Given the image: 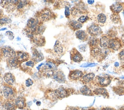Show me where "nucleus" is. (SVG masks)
Wrapping results in <instances>:
<instances>
[{
	"mask_svg": "<svg viewBox=\"0 0 124 110\" xmlns=\"http://www.w3.org/2000/svg\"><path fill=\"white\" fill-rule=\"evenodd\" d=\"M56 65L52 62H47L44 63H42L38 67V70L44 76L50 77L53 76L54 71L56 70Z\"/></svg>",
	"mask_w": 124,
	"mask_h": 110,
	"instance_id": "nucleus-1",
	"label": "nucleus"
},
{
	"mask_svg": "<svg viewBox=\"0 0 124 110\" xmlns=\"http://www.w3.org/2000/svg\"><path fill=\"white\" fill-rule=\"evenodd\" d=\"M39 25V21L37 18H31L28 20L26 31L29 34H31L30 37L33 35L32 33L36 32Z\"/></svg>",
	"mask_w": 124,
	"mask_h": 110,
	"instance_id": "nucleus-2",
	"label": "nucleus"
},
{
	"mask_svg": "<svg viewBox=\"0 0 124 110\" xmlns=\"http://www.w3.org/2000/svg\"><path fill=\"white\" fill-rule=\"evenodd\" d=\"M91 53L92 55L96 59H99L101 60L102 58H104V57L107 55L108 49H107V48H104L103 50H102L100 48L97 47L92 48Z\"/></svg>",
	"mask_w": 124,
	"mask_h": 110,
	"instance_id": "nucleus-3",
	"label": "nucleus"
},
{
	"mask_svg": "<svg viewBox=\"0 0 124 110\" xmlns=\"http://www.w3.org/2000/svg\"><path fill=\"white\" fill-rule=\"evenodd\" d=\"M18 2V0H1L0 5L10 12L16 9Z\"/></svg>",
	"mask_w": 124,
	"mask_h": 110,
	"instance_id": "nucleus-4",
	"label": "nucleus"
},
{
	"mask_svg": "<svg viewBox=\"0 0 124 110\" xmlns=\"http://www.w3.org/2000/svg\"><path fill=\"white\" fill-rule=\"evenodd\" d=\"M96 83L100 86L106 87L111 82V78L109 76H97L95 78Z\"/></svg>",
	"mask_w": 124,
	"mask_h": 110,
	"instance_id": "nucleus-5",
	"label": "nucleus"
},
{
	"mask_svg": "<svg viewBox=\"0 0 124 110\" xmlns=\"http://www.w3.org/2000/svg\"><path fill=\"white\" fill-rule=\"evenodd\" d=\"M3 94L4 97L9 100L14 98L15 93L14 89L8 85H5L3 88Z\"/></svg>",
	"mask_w": 124,
	"mask_h": 110,
	"instance_id": "nucleus-6",
	"label": "nucleus"
},
{
	"mask_svg": "<svg viewBox=\"0 0 124 110\" xmlns=\"http://www.w3.org/2000/svg\"><path fill=\"white\" fill-rule=\"evenodd\" d=\"M87 31L93 37L99 35L102 32L101 28L96 24H93L87 28Z\"/></svg>",
	"mask_w": 124,
	"mask_h": 110,
	"instance_id": "nucleus-7",
	"label": "nucleus"
},
{
	"mask_svg": "<svg viewBox=\"0 0 124 110\" xmlns=\"http://www.w3.org/2000/svg\"><path fill=\"white\" fill-rule=\"evenodd\" d=\"M53 15V13L49 9L45 8L40 12V17L42 20L47 21L52 18Z\"/></svg>",
	"mask_w": 124,
	"mask_h": 110,
	"instance_id": "nucleus-8",
	"label": "nucleus"
},
{
	"mask_svg": "<svg viewBox=\"0 0 124 110\" xmlns=\"http://www.w3.org/2000/svg\"><path fill=\"white\" fill-rule=\"evenodd\" d=\"M2 54L4 57L10 58L16 56V52L11 47H4L1 49Z\"/></svg>",
	"mask_w": 124,
	"mask_h": 110,
	"instance_id": "nucleus-9",
	"label": "nucleus"
},
{
	"mask_svg": "<svg viewBox=\"0 0 124 110\" xmlns=\"http://www.w3.org/2000/svg\"><path fill=\"white\" fill-rule=\"evenodd\" d=\"M121 42L118 38H112L109 41L108 47L109 48L114 50H117L121 47Z\"/></svg>",
	"mask_w": 124,
	"mask_h": 110,
	"instance_id": "nucleus-10",
	"label": "nucleus"
},
{
	"mask_svg": "<svg viewBox=\"0 0 124 110\" xmlns=\"http://www.w3.org/2000/svg\"><path fill=\"white\" fill-rule=\"evenodd\" d=\"M32 42L38 46H44L45 44V39L44 37L42 36L41 35L36 33L31 37Z\"/></svg>",
	"mask_w": 124,
	"mask_h": 110,
	"instance_id": "nucleus-11",
	"label": "nucleus"
},
{
	"mask_svg": "<svg viewBox=\"0 0 124 110\" xmlns=\"http://www.w3.org/2000/svg\"><path fill=\"white\" fill-rule=\"evenodd\" d=\"M83 76V72L79 70L70 71L68 75L69 79L72 80H76L81 79Z\"/></svg>",
	"mask_w": 124,
	"mask_h": 110,
	"instance_id": "nucleus-12",
	"label": "nucleus"
},
{
	"mask_svg": "<svg viewBox=\"0 0 124 110\" xmlns=\"http://www.w3.org/2000/svg\"><path fill=\"white\" fill-rule=\"evenodd\" d=\"M71 60L74 62L79 63L82 60V56L81 54L75 48H73L70 52Z\"/></svg>",
	"mask_w": 124,
	"mask_h": 110,
	"instance_id": "nucleus-13",
	"label": "nucleus"
},
{
	"mask_svg": "<svg viewBox=\"0 0 124 110\" xmlns=\"http://www.w3.org/2000/svg\"><path fill=\"white\" fill-rule=\"evenodd\" d=\"M16 58L19 62H25L29 59V54L27 52L18 51L16 52Z\"/></svg>",
	"mask_w": 124,
	"mask_h": 110,
	"instance_id": "nucleus-14",
	"label": "nucleus"
},
{
	"mask_svg": "<svg viewBox=\"0 0 124 110\" xmlns=\"http://www.w3.org/2000/svg\"><path fill=\"white\" fill-rule=\"evenodd\" d=\"M32 58L36 62H39L44 59V56L42 53L35 48L31 49Z\"/></svg>",
	"mask_w": 124,
	"mask_h": 110,
	"instance_id": "nucleus-15",
	"label": "nucleus"
},
{
	"mask_svg": "<svg viewBox=\"0 0 124 110\" xmlns=\"http://www.w3.org/2000/svg\"><path fill=\"white\" fill-rule=\"evenodd\" d=\"M53 78L59 83H64L65 81V77L62 72L58 71L55 72L53 75Z\"/></svg>",
	"mask_w": 124,
	"mask_h": 110,
	"instance_id": "nucleus-16",
	"label": "nucleus"
},
{
	"mask_svg": "<svg viewBox=\"0 0 124 110\" xmlns=\"http://www.w3.org/2000/svg\"><path fill=\"white\" fill-rule=\"evenodd\" d=\"M15 103L16 107L21 110L24 109L26 106L25 99L24 97L21 96H18L16 98L15 101Z\"/></svg>",
	"mask_w": 124,
	"mask_h": 110,
	"instance_id": "nucleus-17",
	"label": "nucleus"
},
{
	"mask_svg": "<svg viewBox=\"0 0 124 110\" xmlns=\"http://www.w3.org/2000/svg\"><path fill=\"white\" fill-rule=\"evenodd\" d=\"M3 79L5 82L9 85H13L15 83V78L11 73H5L4 75Z\"/></svg>",
	"mask_w": 124,
	"mask_h": 110,
	"instance_id": "nucleus-18",
	"label": "nucleus"
},
{
	"mask_svg": "<svg viewBox=\"0 0 124 110\" xmlns=\"http://www.w3.org/2000/svg\"><path fill=\"white\" fill-rule=\"evenodd\" d=\"M7 64L9 67L13 68H16L19 65V62L16 57L8 58L7 59Z\"/></svg>",
	"mask_w": 124,
	"mask_h": 110,
	"instance_id": "nucleus-19",
	"label": "nucleus"
},
{
	"mask_svg": "<svg viewBox=\"0 0 124 110\" xmlns=\"http://www.w3.org/2000/svg\"><path fill=\"white\" fill-rule=\"evenodd\" d=\"M93 93L96 95H102L106 98L108 97V94L107 90L105 88L102 87L96 88L93 91Z\"/></svg>",
	"mask_w": 124,
	"mask_h": 110,
	"instance_id": "nucleus-20",
	"label": "nucleus"
},
{
	"mask_svg": "<svg viewBox=\"0 0 124 110\" xmlns=\"http://www.w3.org/2000/svg\"><path fill=\"white\" fill-rule=\"evenodd\" d=\"M75 34L77 38L79 40L85 41L87 40L88 38V34L85 31L78 30L76 31Z\"/></svg>",
	"mask_w": 124,
	"mask_h": 110,
	"instance_id": "nucleus-21",
	"label": "nucleus"
},
{
	"mask_svg": "<svg viewBox=\"0 0 124 110\" xmlns=\"http://www.w3.org/2000/svg\"><path fill=\"white\" fill-rule=\"evenodd\" d=\"M110 9L114 13L117 14L123 10V6L121 3L119 2H116L110 6Z\"/></svg>",
	"mask_w": 124,
	"mask_h": 110,
	"instance_id": "nucleus-22",
	"label": "nucleus"
},
{
	"mask_svg": "<svg viewBox=\"0 0 124 110\" xmlns=\"http://www.w3.org/2000/svg\"><path fill=\"white\" fill-rule=\"evenodd\" d=\"M53 49L54 52L57 54H61L63 52V47L62 44L59 40L56 41Z\"/></svg>",
	"mask_w": 124,
	"mask_h": 110,
	"instance_id": "nucleus-23",
	"label": "nucleus"
},
{
	"mask_svg": "<svg viewBox=\"0 0 124 110\" xmlns=\"http://www.w3.org/2000/svg\"><path fill=\"white\" fill-rule=\"evenodd\" d=\"M94 76L95 75L94 73H90L83 76V77L81 78V80L84 83H89L93 79Z\"/></svg>",
	"mask_w": 124,
	"mask_h": 110,
	"instance_id": "nucleus-24",
	"label": "nucleus"
},
{
	"mask_svg": "<svg viewBox=\"0 0 124 110\" xmlns=\"http://www.w3.org/2000/svg\"><path fill=\"white\" fill-rule=\"evenodd\" d=\"M3 107L6 110H16L17 108L15 103L11 100L6 101L3 105Z\"/></svg>",
	"mask_w": 124,
	"mask_h": 110,
	"instance_id": "nucleus-25",
	"label": "nucleus"
},
{
	"mask_svg": "<svg viewBox=\"0 0 124 110\" xmlns=\"http://www.w3.org/2000/svg\"><path fill=\"white\" fill-rule=\"evenodd\" d=\"M69 27L73 30H78L82 27V24L76 20H71L69 23Z\"/></svg>",
	"mask_w": 124,
	"mask_h": 110,
	"instance_id": "nucleus-26",
	"label": "nucleus"
},
{
	"mask_svg": "<svg viewBox=\"0 0 124 110\" xmlns=\"http://www.w3.org/2000/svg\"><path fill=\"white\" fill-rule=\"evenodd\" d=\"M80 92L82 94L85 95L92 96L93 94V92H92V90L86 85L83 86L80 89Z\"/></svg>",
	"mask_w": 124,
	"mask_h": 110,
	"instance_id": "nucleus-27",
	"label": "nucleus"
},
{
	"mask_svg": "<svg viewBox=\"0 0 124 110\" xmlns=\"http://www.w3.org/2000/svg\"><path fill=\"white\" fill-rule=\"evenodd\" d=\"M99 41H98V39L95 37L91 36L89 39L88 44L92 48L97 47V45L99 44Z\"/></svg>",
	"mask_w": 124,
	"mask_h": 110,
	"instance_id": "nucleus-28",
	"label": "nucleus"
},
{
	"mask_svg": "<svg viewBox=\"0 0 124 110\" xmlns=\"http://www.w3.org/2000/svg\"><path fill=\"white\" fill-rule=\"evenodd\" d=\"M109 41V39L107 36H102L100 38L99 41V44L100 47L103 48H106V47H108Z\"/></svg>",
	"mask_w": 124,
	"mask_h": 110,
	"instance_id": "nucleus-29",
	"label": "nucleus"
},
{
	"mask_svg": "<svg viewBox=\"0 0 124 110\" xmlns=\"http://www.w3.org/2000/svg\"><path fill=\"white\" fill-rule=\"evenodd\" d=\"M113 90L117 94L121 95L124 94V87L121 86L114 87L113 88Z\"/></svg>",
	"mask_w": 124,
	"mask_h": 110,
	"instance_id": "nucleus-30",
	"label": "nucleus"
},
{
	"mask_svg": "<svg viewBox=\"0 0 124 110\" xmlns=\"http://www.w3.org/2000/svg\"><path fill=\"white\" fill-rule=\"evenodd\" d=\"M71 14L75 16H78L81 15L82 13L81 10L77 7H73L71 10Z\"/></svg>",
	"mask_w": 124,
	"mask_h": 110,
	"instance_id": "nucleus-31",
	"label": "nucleus"
},
{
	"mask_svg": "<svg viewBox=\"0 0 124 110\" xmlns=\"http://www.w3.org/2000/svg\"><path fill=\"white\" fill-rule=\"evenodd\" d=\"M110 19L111 21L114 23H118L121 20L120 16L118 14L115 13H113V14L111 15Z\"/></svg>",
	"mask_w": 124,
	"mask_h": 110,
	"instance_id": "nucleus-32",
	"label": "nucleus"
},
{
	"mask_svg": "<svg viewBox=\"0 0 124 110\" xmlns=\"http://www.w3.org/2000/svg\"><path fill=\"white\" fill-rule=\"evenodd\" d=\"M97 19L99 22H100L101 23H104L106 21L107 18H106V16L105 14H104L103 13H101L97 16Z\"/></svg>",
	"mask_w": 124,
	"mask_h": 110,
	"instance_id": "nucleus-33",
	"label": "nucleus"
},
{
	"mask_svg": "<svg viewBox=\"0 0 124 110\" xmlns=\"http://www.w3.org/2000/svg\"><path fill=\"white\" fill-rule=\"evenodd\" d=\"M28 1L27 0H20L19 1L17 5V9L18 10H20L22 9L23 7H24L28 3Z\"/></svg>",
	"mask_w": 124,
	"mask_h": 110,
	"instance_id": "nucleus-34",
	"label": "nucleus"
},
{
	"mask_svg": "<svg viewBox=\"0 0 124 110\" xmlns=\"http://www.w3.org/2000/svg\"><path fill=\"white\" fill-rule=\"evenodd\" d=\"M11 20L8 17H2L0 18V25H3L11 23Z\"/></svg>",
	"mask_w": 124,
	"mask_h": 110,
	"instance_id": "nucleus-35",
	"label": "nucleus"
},
{
	"mask_svg": "<svg viewBox=\"0 0 124 110\" xmlns=\"http://www.w3.org/2000/svg\"><path fill=\"white\" fill-rule=\"evenodd\" d=\"M45 30V27L43 25L39 24V25L38 26V28L37 29V30H36V33L41 35V34H43V33L44 32Z\"/></svg>",
	"mask_w": 124,
	"mask_h": 110,
	"instance_id": "nucleus-36",
	"label": "nucleus"
},
{
	"mask_svg": "<svg viewBox=\"0 0 124 110\" xmlns=\"http://www.w3.org/2000/svg\"><path fill=\"white\" fill-rule=\"evenodd\" d=\"M34 65V62L32 61H28L26 62H24V64H23L22 67H24L25 66H27L28 67H33Z\"/></svg>",
	"mask_w": 124,
	"mask_h": 110,
	"instance_id": "nucleus-37",
	"label": "nucleus"
},
{
	"mask_svg": "<svg viewBox=\"0 0 124 110\" xmlns=\"http://www.w3.org/2000/svg\"><path fill=\"white\" fill-rule=\"evenodd\" d=\"M89 19V17L87 16H80L78 19V21L80 23H83L85 22Z\"/></svg>",
	"mask_w": 124,
	"mask_h": 110,
	"instance_id": "nucleus-38",
	"label": "nucleus"
},
{
	"mask_svg": "<svg viewBox=\"0 0 124 110\" xmlns=\"http://www.w3.org/2000/svg\"><path fill=\"white\" fill-rule=\"evenodd\" d=\"M5 35L7 36L8 37L9 39L10 40H12L14 38V34L13 32L11 31H7L5 32Z\"/></svg>",
	"mask_w": 124,
	"mask_h": 110,
	"instance_id": "nucleus-39",
	"label": "nucleus"
},
{
	"mask_svg": "<svg viewBox=\"0 0 124 110\" xmlns=\"http://www.w3.org/2000/svg\"><path fill=\"white\" fill-rule=\"evenodd\" d=\"M33 83V81L31 79H27L26 80L25 84L27 87H30V86L32 85Z\"/></svg>",
	"mask_w": 124,
	"mask_h": 110,
	"instance_id": "nucleus-40",
	"label": "nucleus"
},
{
	"mask_svg": "<svg viewBox=\"0 0 124 110\" xmlns=\"http://www.w3.org/2000/svg\"><path fill=\"white\" fill-rule=\"evenodd\" d=\"M64 14L66 17H69L70 16V10L69 8L67 6H65V11H64Z\"/></svg>",
	"mask_w": 124,
	"mask_h": 110,
	"instance_id": "nucleus-41",
	"label": "nucleus"
},
{
	"mask_svg": "<svg viewBox=\"0 0 124 110\" xmlns=\"http://www.w3.org/2000/svg\"><path fill=\"white\" fill-rule=\"evenodd\" d=\"M119 58L120 60L124 61V50H122L118 54Z\"/></svg>",
	"mask_w": 124,
	"mask_h": 110,
	"instance_id": "nucleus-42",
	"label": "nucleus"
},
{
	"mask_svg": "<svg viewBox=\"0 0 124 110\" xmlns=\"http://www.w3.org/2000/svg\"><path fill=\"white\" fill-rule=\"evenodd\" d=\"M86 45H81L80 46H79V48L80 50L81 51H85V49L86 48V46H85Z\"/></svg>",
	"mask_w": 124,
	"mask_h": 110,
	"instance_id": "nucleus-43",
	"label": "nucleus"
},
{
	"mask_svg": "<svg viewBox=\"0 0 124 110\" xmlns=\"http://www.w3.org/2000/svg\"><path fill=\"white\" fill-rule=\"evenodd\" d=\"M66 110H79L78 108L73 107H68L67 108Z\"/></svg>",
	"mask_w": 124,
	"mask_h": 110,
	"instance_id": "nucleus-44",
	"label": "nucleus"
},
{
	"mask_svg": "<svg viewBox=\"0 0 124 110\" xmlns=\"http://www.w3.org/2000/svg\"><path fill=\"white\" fill-rule=\"evenodd\" d=\"M96 65V63H91V64H87V65H81V66L82 67H89V66H93L94 65Z\"/></svg>",
	"mask_w": 124,
	"mask_h": 110,
	"instance_id": "nucleus-45",
	"label": "nucleus"
},
{
	"mask_svg": "<svg viewBox=\"0 0 124 110\" xmlns=\"http://www.w3.org/2000/svg\"><path fill=\"white\" fill-rule=\"evenodd\" d=\"M101 110H115V109L112 108H110V107H105V108H102Z\"/></svg>",
	"mask_w": 124,
	"mask_h": 110,
	"instance_id": "nucleus-46",
	"label": "nucleus"
},
{
	"mask_svg": "<svg viewBox=\"0 0 124 110\" xmlns=\"http://www.w3.org/2000/svg\"><path fill=\"white\" fill-rule=\"evenodd\" d=\"M81 110H95L94 108H90V109H82Z\"/></svg>",
	"mask_w": 124,
	"mask_h": 110,
	"instance_id": "nucleus-47",
	"label": "nucleus"
},
{
	"mask_svg": "<svg viewBox=\"0 0 124 110\" xmlns=\"http://www.w3.org/2000/svg\"><path fill=\"white\" fill-rule=\"evenodd\" d=\"M3 83V79L1 76L0 75V85H1Z\"/></svg>",
	"mask_w": 124,
	"mask_h": 110,
	"instance_id": "nucleus-48",
	"label": "nucleus"
},
{
	"mask_svg": "<svg viewBox=\"0 0 124 110\" xmlns=\"http://www.w3.org/2000/svg\"><path fill=\"white\" fill-rule=\"evenodd\" d=\"M121 39L122 41V42L124 44V34H123L121 37Z\"/></svg>",
	"mask_w": 124,
	"mask_h": 110,
	"instance_id": "nucleus-49",
	"label": "nucleus"
},
{
	"mask_svg": "<svg viewBox=\"0 0 124 110\" xmlns=\"http://www.w3.org/2000/svg\"><path fill=\"white\" fill-rule=\"evenodd\" d=\"M41 103L40 101H36V104L38 106H39L41 105Z\"/></svg>",
	"mask_w": 124,
	"mask_h": 110,
	"instance_id": "nucleus-50",
	"label": "nucleus"
},
{
	"mask_svg": "<svg viewBox=\"0 0 124 110\" xmlns=\"http://www.w3.org/2000/svg\"><path fill=\"white\" fill-rule=\"evenodd\" d=\"M2 14H3L2 11H1V9H0V18L2 17Z\"/></svg>",
	"mask_w": 124,
	"mask_h": 110,
	"instance_id": "nucleus-51",
	"label": "nucleus"
},
{
	"mask_svg": "<svg viewBox=\"0 0 124 110\" xmlns=\"http://www.w3.org/2000/svg\"><path fill=\"white\" fill-rule=\"evenodd\" d=\"M93 2H94L93 0H88V2L89 4H92L93 3Z\"/></svg>",
	"mask_w": 124,
	"mask_h": 110,
	"instance_id": "nucleus-52",
	"label": "nucleus"
},
{
	"mask_svg": "<svg viewBox=\"0 0 124 110\" xmlns=\"http://www.w3.org/2000/svg\"><path fill=\"white\" fill-rule=\"evenodd\" d=\"M119 110H124V106L121 107L119 109Z\"/></svg>",
	"mask_w": 124,
	"mask_h": 110,
	"instance_id": "nucleus-53",
	"label": "nucleus"
},
{
	"mask_svg": "<svg viewBox=\"0 0 124 110\" xmlns=\"http://www.w3.org/2000/svg\"><path fill=\"white\" fill-rule=\"evenodd\" d=\"M6 30V28H2V29H0V31H4V30Z\"/></svg>",
	"mask_w": 124,
	"mask_h": 110,
	"instance_id": "nucleus-54",
	"label": "nucleus"
},
{
	"mask_svg": "<svg viewBox=\"0 0 124 110\" xmlns=\"http://www.w3.org/2000/svg\"><path fill=\"white\" fill-rule=\"evenodd\" d=\"M16 39H17V41H19V40H20V38H19V37H17V38H16Z\"/></svg>",
	"mask_w": 124,
	"mask_h": 110,
	"instance_id": "nucleus-55",
	"label": "nucleus"
},
{
	"mask_svg": "<svg viewBox=\"0 0 124 110\" xmlns=\"http://www.w3.org/2000/svg\"><path fill=\"white\" fill-rule=\"evenodd\" d=\"M46 110V109H43V110Z\"/></svg>",
	"mask_w": 124,
	"mask_h": 110,
	"instance_id": "nucleus-56",
	"label": "nucleus"
},
{
	"mask_svg": "<svg viewBox=\"0 0 124 110\" xmlns=\"http://www.w3.org/2000/svg\"></svg>",
	"mask_w": 124,
	"mask_h": 110,
	"instance_id": "nucleus-57",
	"label": "nucleus"
}]
</instances>
